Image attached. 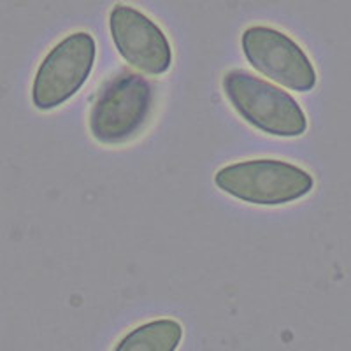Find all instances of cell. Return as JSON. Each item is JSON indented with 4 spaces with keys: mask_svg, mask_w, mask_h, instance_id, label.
<instances>
[{
    "mask_svg": "<svg viewBox=\"0 0 351 351\" xmlns=\"http://www.w3.org/2000/svg\"><path fill=\"white\" fill-rule=\"evenodd\" d=\"M155 111V88L139 72L121 71L111 76L97 93L88 130L93 139L116 146L136 139Z\"/></svg>",
    "mask_w": 351,
    "mask_h": 351,
    "instance_id": "6da1fadb",
    "label": "cell"
},
{
    "mask_svg": "<svg viewBox=\"0 0 351 351\" xmlns=\"http://www.w3.org/2000/svg\"><path fill=\"white\" fill-rule=\"evenodd\" d=\"M221 88L232 109L256 130L285 139L306 134V112L280 86L244 69H232L221 77Z\"/></svg>",
    "mask_w": 351,
    "mask_h": 351,
    "instance_id": "7a4b0ae2",
    "label": "cell"
},
{
    "mask_svg": "<svg viewBox=\"0 0 351 351\" xmlns=\"http://www.w3.org/2000/svg\"><path fill=\"white\" fill-rule=\"evenodd\" d=\"M215 184L246 204L278 208L309 195L315 188V178L287 160L252 158L218 169Z\"/></svg>",
    "mask_w": 351,
    "mask_h": 351,
    "instance_id": "3957f363",
    "label": "cell"
},
{
    "mask_svg": "<svg viewBox=\"0 0 351 351\" xmlns=\"http://www.w3.org/2000/svg\"><path fill=\"white\" fill-rule=\"evenodd\" d=\"M95 39L86 30L72 32L56 43L37 67L32 81V104L53 111L80 92L93 71Z\"/></svg>",
    "mask_w": 351,
    "mask_h": 351,
    "instance_id": "277c9868",
    "label": "cell"
},
{
    "mask_svg": "<svg viewBox=\"0 0 351 351\" xmlns=\"http://www.w3.org/2000/svg\"><path fill=\"white\" fill-rule=\"evenodd\" d=\"M246 60L262 76L288 88L307 93L315 90L318 74L306 49L293 37L267 25H252L241 36Z\"/></svg>",
    "mask_w": 351,
    "mask_h": 351,
    "instance_id": "5b68a950",
    "label": "cell"
},
{
    "mask_svg": "<svg viewBox=\"0 0 351 351\" xmlns=\"http://www.w3.org/2000/svg\"><path fill=\"white\" fill-rule=\"evenodd\" d=\"M109 32L120 56L148 76L172 67V44L165 32L137 8L116 4L109 12Z\"/></svg>",
    "mask_w": 351,
    "mask_h": 351,
    "instance_id": "8992f818",
    "label": "cell"
},
{
    "mask_svg": "<svg viewBox=\"0 0 351 351\" xmlns=\"http://www.w3.org/2000/svg\"><path fill=\"white\" fill-rule=\"evenodd\" d=\"M181 341L183 325L174 318H158L128 330L112 351H176Z\"/></svg>",
    "mask_w": 351,
    "mask_h": 351,
    "instance_id": "52a82bcc",
    "label": "cell"
}]
</instances>
